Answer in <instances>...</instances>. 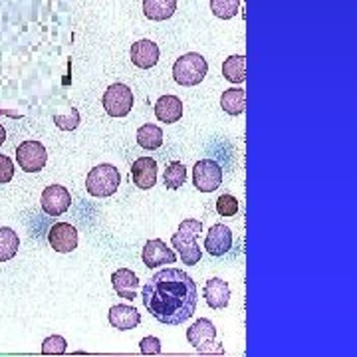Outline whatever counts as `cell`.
<instances>
[{"instance_id": "obj_1", "label": "cell", "mask_w": 357, "mask_h": 357, "mask_svg": "<svg viewBox=\"0 0 357 357\" xmlns=\"http://www.w3.org/2000/svg\"><path fill=\"white\" fill-rule=\"evenodd\" d=\"M141 298L143 306L157 321L165 326H178L192 318L199 290L187 272L178 268H165L145 284Z\"/></svg>"}, {"instance_id": "obj_2", "label": "cell", "mask_w": 357, "mask_h": 357, "mask_svg": "<svg viewBox=\"0 0 357 357\" xmlns=\"http://www.w3.org/2000/svg\"><path fill=\"white\" fill-rule=\"evenodd\" d=\"M201 232H203V222L197 218H187L178 225L177 232L171 236L173 248L178 250L183 264H187V266H195L203 256V250L199 248V243H197Z\"/></svg>"}, {"instance_id": "obj_3", "label": "cell", "mask_w": 357, "mask_h": 357, "mask_svg": "<svg viewBox=\"0 0 357 357\" xmlns=\"http://www.w3.org/2000/svg\"><path fill=\"white\" fill-rule=\"evenodd\" d=\"M208 72V64L201 54L197 52H189V54H183L178 58L175 66H173V77L178 86H185V88H191L201 84Z\"/></svg>"}, {"instance_id": "obj_4", "label": "cell", "mask_w": 357, "mask_h": 357, "mask_svg": "<svg viewBox=\"0 0 357 357\" xmlns=\"http://www.w3.org/2000/svg\"><path fill=\"white\" fill-rule=\"evenodd\" d=\"M119 183H121V175L117 167L103 163L89 171L86 178V189L91 197L103 199V197H112L119 189Z\"/></svg>"}, {"instance_id": "obj_5", "label": "cell", "mask_w": 357, "mask_h": 357, "mask_svg": "<svg viewBox=\"0 0 357 357\" xmlns=\"http://www.w3.org/2000/svg\"><path fill=\"white\" fill-rule=\"evenodd\" d=\"M133 91L126 84H114L103 93V109L112 117H126L133 107Z\"/></svg>"}, {"instance_id": "obj_6", "label": "cell", "mask_w": 357, "mask_h": 357, "mask_svg": "<svg viewBox=\"0 0 357 357\" xmlns=\"http://www.w3.org/2000/svg\"><path fill=\"white\" fill-rule=\"evenodd\" d=\"M222 183V167L215 159H201L192 169V185L201 192L217 191Z\"/></svg>"}, {"instance_id": "obj_7", "label": "cell", "mask_w": 357, "mask_h": 357, "mask_svg": "<svg viewBox=\"0 0 357 357\" xmlns=\"http://www.w3.org/2000/svg\"><path fill=\"white\" fill-rule=\"evenodd\" d=\"M16 161L26 173H38L48 161L46 147L40 141H24L16 149Z\"/></svg>"}, {"instance_id": "obj_8", "label": "cell", "mask_w": 357, "mask_h": 357, "mask_svg": "<svg viewBox=\"0 0 357 357\" xmlns=\"http://www.w3.org/2000/svg\"><path fill=\"white\" fill-rule=\"evenodd\" d=\"M187 340L189 344L201 351V354H213L215 351V340H217V328L211 319L201 318L192 324L187 330Z\"/></svg>"}, {"instance_id": "obj_9", "label": "cell", "mask_w": 357, "mask_h": 357, "mask_svg": "<svg viewBox=\"0 0 357 357\" xmlns=\"http://www.w3.org/2000/svg\"><path fill=\"white\" fill-rule=\"evenodd\" d=\"M72 206V195L62 185H50L42 192V211L50 217H60Z\"/></svg>"}, {"instance_id": "obj_10", "label": "cell", "mask_w": 357, "mask_h": 357, "mask_svg": "<svg viewBox=\"0 0 357 357\" xmlns=\"http://www.w3.org/2000/svg\"><path fill=\"white\" fill-rule=\"evenodd\" d=\"M48 243L56 252H72L77 248V230L70 222H56L48 230Z\"/></svg>"}, {"instance_id": "obj_11", "label": "cell", "mask_w": 357, "mask_h": 357, "mask_svg": "<svg viewBox=\"0 0 357 357\" xmlns=\"http://www.w3.org/2000/svg\"><path fill=\"white\" fill-rule=\"evenodd\" d=\"M143 264L147 268L165 266V264H173L177 260V255L167 246L163 241L155 238L143 246Z\"/></svg>"}, {"instance_id": "obj_12", "label": "cell", "mask_w": 357, "mask_h": 357, "mask_svg": "<svg viewBox=\"0 0 357 357\" xmlns=\"http://www.w3.org/2000/svg\"><path fill=\"white\" fill-rule=\"evenodd\" d=\"M131 178L135 187L149 191L157 185V163L151 157H139L131 167Z\"/></svg>"}, {"instance_id": "obj_13", "label": "cell", "mask_w": 357, "mask_h": 357, "mask_svg": "<svg viewBox=\"0 0 357 357\" xmlns=\"http://www.w3.org/2000/svg\"><path fill=\"white\" fill-rule=\"evenodd\" d=\"M232 246V232L227 225H215L204 238V250L213 256H225Z\"/></svg>"}, {"instance_id": "obj_14", "label": "cell", "mask_w": 357, "mask_h": 357, "mask_svg": "<svg viewBox=\"0 0 357 357\" xmlns=\"http://www.w3.org/2000/svg\"><path fill=\"white\" fill-rule=\"evenodd\" d=\"M112 284H114V290L119 298H126L129 302H133L137 298L139 278L135 276L133 270H129V268L115 270L114 274H112Z\"/></svg>"}, {"instance_id": "obj_15", "label": "cell", "mask_w": 357, "mask_h": 357, "mask_svg": "<svg viewBox=\"0 0 357 357\" xmlns=\"http://www.w3.org/2000/svg\"><path fill=\"white\" fill-rule=\"evenodd\" d=\"M131 62L141 68L149 70L159 62V46L151 40H139L131 46Z\"/></svg>"}, {"instance_id": "obj_16", "label": "cell", "mask_w": 357, "mask_h": 357, "mask_svg": "<svg viewBox=\"0 0 357 357\" xmlns=\"http://www.w3.org/2000/svg\"><path fill=\"white\" fill-rule=\"evenodd\" d=\"M141 321V314L137 312V307L121 304V306H114L109 310V324L114 326L115 330L126 332V330H133L137 328Z\"/></svg>"}, {"instance_id": "obj_17", "label": "cell", "mask_w": 357, "mask_h": 357, "mask_svg": "<svg viewBox=\"0 0 357 357\" xmlns=\"http://www.w3.org/2000/svg\"><path fill=\"white\" fill-rule=\"evenodd\" d=\"M155 115L163 123H177L183 117V102L177 96H163L155 103Z\"/></svg>"}, {"instance_id": "obj_18", "label": "cell", "mask_w": 357, "mask_h": 357, "mask_svg": "<svg viewBox=\"0 0 357 357\" xmlns=\"http://www.w3.org/2000/svg\"><path fill=\"white\" fill-rule=\"evenodd\" d=\"M204 298H206V304L215 310L227 307L230 302V286L220 278H211L204 286Z\"/></svg>"}, {"instance_id": "obj_19", "label": "cell", "mask_w": 357, "mask_h": 357, "mask_svg": "<svg viewBox=\"0 0 357 357\" xmlns=\"http://www.w3.org/2000/svg\"><path fill=\"white\" fill-rule=\"evenodd\" d=\"M177 10V0H143V13L149 20L161 22Z\"/></svg>"}, {"instance_id": "obj_20", "label": "cell", "mask_w": 357, "mask_h": 357, "mask_svg": "<svg viewBox=\"0 0 357 357\" xmlns=\"http://www.w3.org/2000/svg\"><path fill=\"white\" fill-rule=\"evenodd\" d=\"M137 145L147 149V151H153L159 149L163 145V131L159 126L155 123H145L137 129Z\"/></svg>"}, {"instance_id": "obj_21", "label": "cell", "mask_w": 357, "mask_h": 357, "mask_svg": "<svg viewBox=\"0 0 357 357\" xmlns=\"http://www.w3.org/2000/svg\"><path fill=\"white\" fill-rule=\"evenodd\" d=\"M220 107L230 115H241L246 109V91L243 88H230L220 98Z\"/></svg>"}, {"instance_id": "obj_22", "label": "cell", "mask_w": 357, "mask_h": 357, "mask_svg": "<svg viewBox=\"0 0 357 357\" xmlns=\"http://www.w3.org/2000/svg\"><path fill=\"white\" fill-rule=\"evenodd\" d=\"M222 76L232 84H243L246 79V58L243 54H234L225 60L222 64Z\"/></svg>"}, {"instance_id": "obj_23", "label": "cell", "mask_w": 357, "mask_h": 357, "mask_svg": "<svg viewBox=\"0 0 357 357\" xmlns=\"http://www.w3.org/2000/svg\"><path fill=\"white\" fill-rule=\"evenodd\" d=\"M20 248V238L13 229L8 227H2L0 229V262H6L10 260Z\"/></svg>"}, {"instance_id": "obj_24", "label": "cell", "mask_w": 357, "mask_h": 357, "mask_svg": "<svg viewBox=\"0 0 357 357\" xmlns=\"http://www.w3.org/2000/svg\"><path fill=\"white\" fill-rule=\"evenodd\" d=\"M187 181V167L183 165L181 161H173L169 163L165 169V187L171 191H177L185 185Z\"/></svg>"}, {"instance_id": "obj_25", "label": "cell", "mask_w": 357, "mask_h": 357, "mask_svg": "<svg viewBox=\"0 0 357 357\" xmlns=\"http://www.w3.org/2000/svg\"><path fill=\"white\" fill-rule=\"evenodd\" d=\"M241 8V0H211V10L220 20H230Z\"/></svg>"}, {"instance_id": "obj_26", "label": "cell", "mask_w": 357, "mask_h": 357, "mask_svg": "<svg viewBox=\"0 0 357 357\" xmlns=\"http://www.w3.org/2000/svg\"><path fill=\"white\" fill-rule=\"evenodd\" d=\"M54 123L62 131H74L79 123V114H77L76 107H64L62 112L54 115Z\"/></svg>"}, {"instance_id": "obj_27", "label": "cell", "mask_w": 357, "mask_h": 357, "mask_svg": "<svg viewBox=\"0 0 357 357\" xmlns=\"http://www.w3.org/2000/svg\"><path fill=\"white\" fill-rule=\"evenodd\" d=\"M66 349H68V342L62 335H50L44 340L40 351H42V356H62L66 354Z\"/></svg>"}, {"instance_id": "obj_28", "label": "cell", "mask_w": 357, "mask_h": 357, "mask_svg": "<svg viewBox=\"0 0 357 357\" xmlns=\"http://www.w3.org/2000/svg\"><path fill=\"white\" fill-rule=\"evenodd\" d=\"M217 213L220 217H234L238 213V201L232 195H222L217 201Z\"/></svg>"}, {"instance_id": "obj_29", "label": "cell", "mask_w": 357, "mask_h": 357, "mask_svg": "<svg viewBox=\"0 0 357 357\" xmlns=\"http://www.w3.org/2000/svg\"><path fill=\"white\" fill-rule=\"evenodd\" d=\"M139 349L143 356H159L161 354V340L153 337V335H147L141 340Z\"/></svg>"}, {"instance_id": "obj_30", "label": "cell", "mask_w": 357, "mask_h": 357, "mask_svg": "<svg viewBox=\"0 0 357 357\" xmlns=\"http://www.w3.org/2000/svg\"><path fill=\"white\" fill-rule=\"evenodd\" d=\"M14 177V163L8 155H0V183H8Z\"/></svg>"}, {"instance_id": "obj_31", "label": "cell", "mask_w": 357, "mask_h": 357, "mask_svg": "<svg viewBox=\"0 0 357 357\" xmlns=\"http://www.w3.org/2000/svg\"><path fill=\"white\" fill-rule=\"evenodd\" d=\"M4 139H6V129L0 126V145L4 143Z\"/></svg>"}]
</instances>
